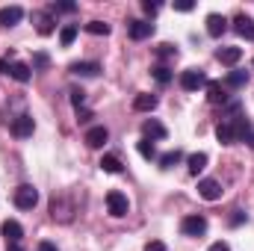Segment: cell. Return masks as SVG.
Instances as JSON below:
<instances>
[{
    "instance_id": "obj_1",
    "label": "cell",
    "mask_w": 254,
    "mask_h": 251,
    "mask_svg": "<svg viewBox=\"0 0 254 251\" xmlns=\"http://www.w3.org/2000/svg\"><path fill=\"white\" fill-rule=\"evenodd\" d=\"M15 207L18 210H33L36 204H39V189L36 187H30V184H21V187L15 189Z\"/></svg>"
},
{
    "instance_id": "obj_2",
    "label": "cell",
    "mask_w": 254,
    "mask_h": 251,
    "mask_svg": "<svg viewBox=\"0 0 254 251\" xmlns=\"http://www.w3.org/2000/svg\"><path fill=\"white\" fill-rule=\"evenodd\" d=\"M107 210H110V216H116V219H125L127 210H130V201H127L125 192H119V189H110V192H107Z\"/></svg>"
},
{
    "instance_id": "obj_3",
    "label": "cell",
    "mask_w": 254,
    "mask_h": 251,
    "mask_svg": "<svg viewBox=\"0 0 254 251\" xmlns=\"http://www.w3.org/2000/svg\"><path fill=\"white\" fill-rule=\"evenodd\" d=\"M201 86H207V74L201 68H187L181 71V89L184 92H198Z\"/></svg>"
},
{
    "instance_id": "obj_4",
    "label": "cell",
    "mask_w": 254,
    "mask_h": 251,
    "mask_svg": "<svg viewBox=\"0 0 254 251\" xmlns=\"http://www.w3.org/2000/svg\"><path fill=\"white\" fill-rule=\"evenodd\" d=\"M181 234H184V237H204V234H207V219L198 216V213L187 216V219L181 222Z\"/></svg>"
},
{
    "instance_id": "obj_5",
    "label": "cell",
    "mask_w": 254,
    "mask_h": 251,
    "mask_svg": "<svg viewBox=\"0 0 254 251\" xmlns=\"http://www.w3.org/2000/svg\"><path fill=\"white\" fill-rule=\"evenodd\" d=\"M127 36H130L133 42H145V39L154 36V24H151V21H130V24H127Z\"/></svg>"
},
{
    "instance_id": "obj_6",
    "label": "cell",
    "mask_w": 254,
    "mask_h": 251,
    "mask_svg": "<svg viewBox=\"0 0 254 251\" xmlns=\"http://www.w3.org/2000/svg\"><path fill=\"white\" fill-rule=\"evenodd\" d=\"M0 234L6 237V246H18V243L24 240V228H21V222H15V219H6V222L0 225Z\"/></svg>"
},
{
    "instance_id": "obj_7",
    "label": "cell",
    "mask_w": 254,
    "mask_h": 251,
    "mask_svg": "<svg viewBox=\"0 0 254 251\" xmlns=\"http://www.w3.org/2000/svg\"><path fill=\"white\" fill-rule=\"evenodd\" d=\"M12 136H18V139H27V136H33V130H36V122H33V116H18V119H12Z\"/></svg>"
},
{
    "instance_id": "obj_8",
    "label": "cell",
    "mask_w": 254,
    "mask_h": 251,
    "mask_svg": "<svg viewBox=\"0 0 254 251\" xmlns=\"http://www.w3.org/2000/svg\"><path fill=\"white\" fill-rule=\"evenodd\" d=\"M228 89L219 83V80H207V101L213 104V107H228V95H225Z\"/></svg>"
},
{
    "instance_id": "obj_9",
    "label": "cell",
    "mask_w": 254,
    "mask_h": 251,
    "mask_svg": "<svg viewBox=\"0 0 254 251\" xmlns=\"http://www.w3.org/2000/svg\"><path fill=\"white\" fill-rule=\"evenodd\" d=\"M198 195L204 201H219L222 198V184L213 181V178H204V181H198Z\"/></svg>"
},
{
    "instance_id": "obj_10",
    "label": "cell",
    "mask_w": 254,
    "mask_h": 251,
    "mask_svg": "<svg viewBox=\"0 0 254 251\" xmlns=\"http://www.w3.org/2000/svg\"><path fill=\"white\" fill-rule=\"evenodd\" d=\"M107 142H110V130L104 125H95V127L86 130V145H89V148H104Z\"/></svg>"
},
{
    "instance_id": "obj_11",
    "label": "cell",
    "mask_w": 254,
    "mask_h": 251,
    "mask_svg": "<svg viewBox=\"0 0 254 251\" xmlns=\"http://www.w3.org/2000/svg\"><path fill=\"white\" fill-rule=\"evenodd\" d=\"M225 30H228V18L219 15V12H210V15H207V33H210L213 39H222Z\"/></svg>"
},
{
    "instance_id": "obj_12",
    "label": "cell",
    "mask_w": 254,
    "mask_h": 251,
    "mask_svg": "<svg viewBox=\"0 0 254 251\" xmlns=\"http://www.w3.org/2000/svg\"><path fill=\"white\" fill-rule=\"evenodd\" d=\"M249 80H252V74H249V71H243V68H237V71H228V74H225L222 86H225V89H243Z\"/></svg>"
},
{
    "instance_id": "obj_13",
    "label": "cell",
    "mask_w": 254,
    "mask_h": 251,
    "mask_svg": "<svg viewBox=\"0 0 254 251\" xmlns=\"http://www.w3.org/2000/svg\"><path fill=\"white\" fill-rule=\"evenodd\" d=\"M234 30H237L240 39L254 42V21L249 18V15H237V18H234Z\"/></svg>"
},
{
    "instance_id": "obj_14",
    "label": "cell",
    "mask_w": 254,
    "mask_h": 251,
    "mask_svg": "<svg viewBox=\"0 0 254 251\" xmlns=\"http://www.w3.org/2000/svg\"><path fill=\"white\" fill-rule=\"evenodd\" d=\"M166 136H169V130H166V125H160L157 119L142 122V139H166Z\"/></svg>"
},
{
    "instance_id": "obj_15",
    "label": "cell",
    "mask_w": 254,
    "mask_h": 251,
    "mask_svg": "<svg viewBox=\"0 0 254 251\" xmlns=\"http://www.w3.org/2000/svg\"><path fill=\"white\" fill-rule=\"evenodd\" d=\"M157 104H160V98L151 95V92H142V95L133 98V110L136 113H151V110H157Z\"/></svg>"
},
{
    "instance_id": "obj_16",
    "label": "cell",
    "mask_w": 254,
    "mask_h": 251,
    "mask_svg": "<svg viewBox=\"0 0 254 251\" xmlns=\"http://www.w3.org/2000/svg\"><path fill=\"white\" fill-rule=\"evenodd\" d=\"M21 18H24V9L21 6H3L0 9V27H15Z\"/></svg>"
},
{
    "instance_id": "obj_17",
    "label": "cell",
    "mask_w": 254,
    "mask_h": 251,
    "mask_svg": "<svg viewBox=\"0 0 254 251\" xmlns=\"http://www.w3.org/2000/svg\"><path fill=\"white\" fill-rule=\"evenodd\" d=\"M68 71H71L74 77H98V74H101V65L98 63H71Z\"/></svg>"
},
{
    "instance_id": "obj_18",
    "label": "cell",
    "mask_w": 254,
    "mask_h": 251,
    "mask_svg": "<svg viewBox=\"0 0 254 251\" xmlns=\"http://www.w3.org/2000/svg\"><path fill=\"white\" fill-rule=\"evenodd\" d=\"M33 21H36V30H39V36H51V33L57 30V24H54L51 12H36V15H33Z\"/></svg>"
},
{
    "instance_id": "obj_19",
    "label": "cell",
    "mask_w": 254,
    "mask_h": 251,
    "mask_svg": "<svg viewBox=\"0 0 254 251\" xmlns=\"http://www.w3.org/2000/svg\"><path fill=\"white\" fill-rule=\"evenodd\" d=\"M9 77H12V80H18V83H30L33 71H30V65H27V63L12 60V63H9Z\"/></svg>"
},
{
    "instance_id": "obj_20",
    "label": "cell",
    "mask_w": 254,
    "mask_h": 251,
    "mask_svg": "<svg viewBox=\"0 0 254 251\" xmlns=\"http://www.w3.org/2000/svg\"><path fill=\"white\" fill-rule=\"evenodd\" d=\"M216 60L222 65H237L243 60V48H219L216 51Z\"/></svg>"
},
{
    "instance_id": "obj_21",
    "label": "cell",
    "mask_w": 254,
    "mask_h": 251,
    "mask_svg": "<svg viewBox=\"0 0 254 251\" xmlns=\"http://www.w3.org/2000/svg\"><path fill=\"white\" fill-rule=\"evenodd\" d=\"M216 139L222 142V145H234L237 142V130H234V125L225 119V122H219V127H216Z\"/></svg>"
},
{
    "instance_id": "obj_22",
    "label": "cell",
    "mask_w": 254,
    "mask_h": 251,
    "mask_svg": "<svg viewBox=\"0 0 254 251\" xmlns=\"http://www.w3.org/2000/svg\"><path fill=\"white\" fill-rule=\"evenodd\" d=\"M207 163H210V157H207L204 151H198V154H190V157H187V166H190V175H201V172L207 169Z\"/></svg>"
},
{
    "instance_id": "obj_23",
    "label": "cell",
    "mask_w": 254,
    "mask_h": 251,
    "mask_svg": "<svg viewBox=\"0 0 254 251\" xmlns=\"http://www.w3.org/2000/svg\"><path fill=\"white\" fill-rule=\"evenodd\" d=\"M181 160H184V151H181V148H175V151H166V154H160V157H157L160 169H175Z\"/></svg>"
},
{
    "instance_id": "obj_24",
    "label": "cell",
    "mask_w": 254,
    "mask_h": 251,
    "mask_svg": "<svg viewBox=\"0 0 254 251\" xmlns=\"http://www.w3.org/2000/svg\"><path fill=\"white\" fill-rule=\"evenodd\" d=\"M98 166H101V172H107V175H122V169H125V166H122V160H119L116 154L101 157V163H98Z\"/></svg>"
},
{
    "instance_id": "obj_25",
    "label": "cell",
    "mask_w": 254,
    "mask_h": 251,
    "mask_svg": "<svg viewBox=\"0 0 254 251\" xmlns=\"http://www.w3.org/2000/svg\"><path fill=\"white\" fill-rule=\"evenodd\" d=\"M151 74H154V80H157L160 86H169V83H172V71H169V65H154Z\"/></svg>"
},
{
    "instance_id": "obj_26",
    "label": "cell",
    "mask_w": 254,
    "mask_h": 251,
    "mask_svg": "<svg viewBox=\"0 0 254 251\" xmlns=\"http://www.w3.org/2000/svg\"><path fill=\"white\" fill-rule=\"evenodd\" d=\"M74 39H77V27H74V24H65L63 30H60V42H63V48H71Z\"/></svg>"
},
{
    "instance_id": "obj_27",
    "label": "cell",
    "mask_w": 254,
    "mask_h": 251,
    "mask_svg": "<svg viewBox=\"0 0 254 251\" xmlns=\"http://www.w3.org/2000/svg\"><path fill=\"white\" fill-rule=\"evenodd\" d=\"M48 12H51V15H60V12L71 15V12H77V3H71V0H63V3H51V6H48Z\"/></svg>"
},
{
    "instance_id": "obj_28",
    "label": "cell",
    "mask_w": 254,
    "mask_h": 251,
    "mask_svg": "<svg viewBox=\"0 0 254 251\" xmlns=\"http://www.w3.org/2000/svg\"><path fill=\"white\" fill-rule=\"evenodd\" d=\"M136 151H139L145 160H157V148H154V142H151V139H142V142L136 145Z\"/></svg>"
},
{
    "instance_id": "obj_29",
    "label": "cell",
    "mask_w": 254,
    "mask_h": 251,
    "mask_svg": "<svg viewBox=\"0 0 254 251\" xmlns=\"http://www.w3.org/2000/svg\"><path fill=\"white\" fill-rule=\"evenodd\" d=\"M86 33H92V36H110V24H104V21H89V24H86Z\"/></svg>"
},
{
    "instance_id": "obj_30",
    "label": "cell",
    "mask_w": 254,
    "mask_h": 251,
    "mask_svg": "<svg viewBox=\"0 0 254 251\" xmlns=\"http://www.w3.org/2000/svg\"><path fill=\"white\" fill-rule=\"evenodd\" d=\"M157 57H160V60H169V57H178V48L166 42V45H160V48H157Z\"/></svg>"
},
{
    "instance_id": "obj_31",
    "label": "cell",
    "mask_w": 254,
    "mask_h": 251,
    "mask_svg": "<svg viewBox=\"0 0 254 251\" xmlns=\"http://www.w3.org/2000/svg\"><path fill=\"white\" fill-rule=\"evenodd\" d=\"M160 0H142V12H148V15H157L160 12Z\"/></svg>"
},
{
    "instance_id": "obj_32",
    "label": "cell",
    "mask_w": 254,
    "mask_h": 251,
    "mask_svg": "<svg viewBox=\"0 0 254 251\" xmlns=\"http://www.w3.org/2000/svg\"><path fill=\"white\" fill-rule=\"evenodd\" d=\"M83 101H86V92H83V89H71V104H74V110H80Z\"/></svg>"
},
{
    "instance_id": "obj_33",
    "label": "cell",
    "mask_w": 254,
    "mask_h": 251,
    "mask_svg": "<svg viewBox=\"0 0 254 251\" xmlns=\"http://www.w3.org/2000/svg\"><path fill=\"white\" fill-rule=\"evenodd\" d=\"M33 65H36V68H48V65H51V57H48L45 51H39V54H33Z\"/></svg>"
},
{
    "instance_id": "obj_34",
    "label": "cell",
    "mask_w": 254,
    "mask_h": 251,
    "mask_svg": "<svg viewBox=\"0 0 254 251\" xmlns=\"http://www.w3.org/2000/svg\"><path fill=\"white\" fill-rule=\"evenodd\" d=\"M243 222H249V216H246L243 210H234V216H231V225H234V228H240Z\"/></svg>"
},
{
    "instance_id": "obj_35",
    "label": "cell",
    "mask_w": 254,
    "mask_h": 251,
    "mask_svg": "<svg viewBox=\"0 0 254 251\" xmlns=\"http://www.w3.org/2000/svg\"><path fill=\"white\" fill-rule=\"evenodd\" d=\"M175 9H178V12H192V9H195V3H192V0H178V3H175Z\"/></svg>"
},
{
    "instance_id": "obj_36",
    "label": "cell",
    "mask_w": 254,
    "mask_h": 251,
    "mask_svg": "<svg viewBox=\"0 0 254 251\" xmlns=\"http://www.w3.org/2000/svg\"><path fill=\"white\" fill-rule=\"evenodd\" d=\"M145 251H169V249H166V243H160V240H151V243L145 246Z\"/></svg>"
},
{
    "instance_id": "obj_37",
    "label": "cell",
    "mask_w": 254,
    "mask_h": 251,
    "mask_svg": "<svg viewBox=\"0 0 254 251\" xmlns=\"http://www.w3.org/2000/svg\"><path fill=\"white\" fill-rule=\"evenodd\" d=\"M92 119H95V116H92L89 110H77V122H80V125H86V122H92Z\"/></svg>"
},
{
    "instance_id": "obj_38",
    "label": "cell",
    "mask_w": 254,
    "mask_h": 251,
    "mask_svg": "<svg viewBox=\"0 0 254 251\" xmlns=\"http://www.w3.org/2000/svg\"><path fill=\"white\" fill-rule=\"evenodd\" d=\"M39 251H60V249H57L51 240H42V243H39Z\"/></svg>"
},
{
    "instance_id": "obj_39",
    "label": "cell",
    "mask_w": 254,
    "mask_h": 251,
    "mask_svg": "<svg viewBox=\"0 0 254 251\" xmlns=\"http://www.w3.org/2000/svg\"><path fill=\"white\" fill-rule=\"evenodd\" d=\"M210 251H231V246H228V243H213Z\"/></svg>"
},
{
    "instance_id": "obj_40",
    "label": "cell",
    "mask_w": 254,
    "mask_h": 251,
    "mask_svg": "<svg viewBox=\"0 0 254 251\" xmlns=\"http://www.w3.org/2000/svg\"><path fill=\"white\" fill-rule=\"evenodd\" d=\"M0 74H9V60H0Z\"/></svg>"
},
{
    "instance_id": "obj_41",
    "label": "cell",
    "mask_w": 254,
    "mask_h": 251,
    "mask_svg": "<svg viewBox=\"0 0 254 251\" xmlns=\"http://www.w3.org/2000/svg\"><path fill=\"white\" fill-rule=\"evenodd\" d=\"M6 251H24V249H21V243H18V246H6Z\"/></svg>"
},
{
    "instance_id": "obj_42",
    "label": "cell",
    "mask_w": 254,
    "mask_h": 251,
    "mask_svg": "<svg viewBox=\"0 0 254 251\" xmlns=\"http://www.w3.org/2000/svg\"><path fill=\"white\" fill-rule=\"evenodd\" d=\"M252 65H254V63H252Z\"/></svg>"
}]
</instances>
